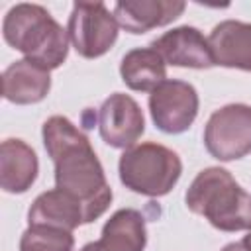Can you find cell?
Listing matches in <instances>:
<instances>
[{"label":"cell","mask_w":251,"mask_h":251,"mask_svg":"<svg viewBox=\"0 0 251 251\" xmlns=\"http://www.w3.org/2000/svg\"><path fill=\"white\" fill-rule=\"evenodd\" d=\"M155 49L167 65L182 69H210L214 67L212 51L208 37L198 27L178 25L171 31H165L149 45Z\"/></svg>","instance_id":"9"},{"label":"cell","mask_w":251,"mask_h":251,"mask_svg":"<svg viewBox=\"0 0 251 251\" xmlns=\"http://www.w3.org/2000/svg\"><path fill=\"white\" fill-rule=\"evenodd\" d=\"M39 173L35 151L22 139H4L0 145V186L8 194H24Z\"/></svg>","instance_id":"14"},{"label":"cell","mask_w":251,"mask_h":251,"mask_svg":"<svg viewBox=\"0 0 251 251\" xmlns=\"http://www.w3.org/2000/svg\"><path fill=\"white\" fill-rule=\"evenodd\" d=\"M118 173L127 190L159 198L176 186L182 175V161L173 149L155 141H145L122 153Z\"/></svg>","instance_id":"4"},{"label":"cell","mask_w":251,"mask_h":251,"mask_svg":"<svg viewBox=\"0 0 251 251\" xmlns=\"http://www.w3.org/2000/svg\"><path fill=\"white\" fill-rule=\"evenodd\" d=\"M241 245L247 249V251H251V227L247 229V233H245V237H243V241H241Z\"/></svg>","instance_id":"19"},{"label":"cell","mask_w":251,"mask_h":251,"mask_svg":"<svg viewBox=\"0 0 251 251\" xmlns=\"http://www.w3.org/2000/svg\"><path fill=\"white\" fill-rule=\"evenodd\" d=\"M43 147L55 165V188L76 198L86 210V224L112 204V188L88 137L65 116H51L41 127Z\"/></svg>","instance_id":"1"},{"label":"cell","mask_w":251,"mask_h":251,"mask_svg":"<svg viewBox=\"0 0 251 251\" xmlns=\"http://www.w3.org/2000/svg\"><path fill=\"white\" fill-rule=\"evenodd\" d=\"M73 231L51 226H29L20 237V251H73Z\"/></svg>","instance_id":"17"},{"label":"cell","mask_w":251,"mask_h":251,"mask_svg":"<svg viewBox=\"0 0 251 251\" xmlns=\"http://www.w3.org/2000/svg\"><path fill=\"white\" fill-rule=\"evenodd\" d=\"M4 41L25 55V59L45 67L59 69L69 55V31L39 4H16L2 22Z\"/></svg>","instance_id":"2"},{"label":"cell","mask_w":251,"mask_h":251,"mask_svg":"<svg viewBox=\"0 0 251 251\" xmlns=\"http://www.w3.org/2000/svg\"><path fill=\"white\" fill-rule=\"evenodd\" d=\"M147 243L145 218L139 210L120 208L104 224L100 239L86 243L80 251H143Z\"/></svg>","instance_id":"11"},{"label":"cell","mask_w":251,"mask_h":251,"mask_svg":"<svg viewBox=\"0 0 251 251\" xmlns=\"http://www.w3.org/2000/svg\"><path fill=\"white\" fill-rule=\"evenodd\" d=\"M49 90H51L49 71L29 59L14 61L2 73V96L12 104L18 106L37 104L49 94Z\"/></svg>","instance_id":"13"},{"label":"cell","mask_w":251,"mask_h":251,"mask_svg":"<svg viewBox=\"0 0 251 251\" xmlns=\"http://www.w3.org/2000/svg\"><path fill=\"white\" fill-rule=\"evenodd\" d=\"M198 92L190 82L167 78L149 94V114L157 129L169 135L184 133L198 116Z\"/></svg>","instance_id":"7"},{"label":"cell","mask_w":251,"mask_h":251,"mask_svg":"<svg viewBox=\"0 0 251 251\" xmlns=\"http://www.w3.org/2000/svg\"><path fill=\"white\" fill-rule=\"evenodd\" d=\"M184 204L220 231L233 233L251 227V194L222 167L202 169L186 188Z\"/></svg>","instance_id":"3"},{"label":"cell","mask_w":251,"mask_h":251,"mask_svg":"<svg viewBox=\"0 0 251 251\" xmlns=\"http://www.w3.org/2000/svg\"><path fill=\"white\" fill-rule=\"evenodd\" d=\"M118 22L104 2H75L67 31L75 51L82 59L106 55L118 39Z\"/></svg>","instance_id":"5"},{"label":"cell","mask_w":251,"mask_h":251,"mask_svg":"<svg viewBox=\"0 0 251 251\" xmlns=\"http://www.w3.org/2000/svg\"><path fill=\"white\" fill-rule=\"evenodd\" d=\"M98 131L106 145L129 149L145 131V118L139 104L124 92L110 94L98 110Z\"/></svg>","instance_id":"8"},{"label":"cell","mask_w":251,"mask_h":251,"mask_svg":"<svg viewBox=\"0 0 251 251\" xmlns=\"http://www.w3.org/2000/svg\"><path fill=\"white\" fill-rule=\"evenodd\" d=\"M214 65L251 73V24L224 20L208 37Z\"/></svg>","instance_id":"12"},{"label":"cell","mask_w":251,"mask_h":251,"mask_svg":"<svg viewBox=\"0 0 251 251\" xmlns=\"http://www.w3.org/2000/svg\"><path fill=\"white\" fill-rule=\"evenodd\" d=\"M27 222L29 226H51L73 231L86 224V210L71 194L53 188L41 192L31 202L27 210Z\"/></svg>","instance_id":"15"},{"label":"cell","mask_w":251,"mask_h":251,"mask_svg":"<svg viewBox=\"0 0 251 251\" xmlns=\"http://www.w3.org/2000/svg\"><path fill=\"white\" fill-rule=\"evenodd\" d=\"M204 147L218 161H237L251 153V106L227 104L204 126Z\"/></svg>","instance_id":"6"},{"label":"cell","mask_w":251,"mask_h":251,"mask_svg":"<svg viewBox=\"0 0 251 251\" xmlns=\"http://www.w3.org/2000/svg\"><path fill=\"white\" fill-rule=\"evenodd\" d=\"M184 8L186 4L180 0H126L114 6V18L122 29L139 35L169 25Z\"/></svg>","instance_id":"10"},{"label":"cell","mask_w":251,"mask_h":251,"mask_svg":"<svg viewBox=\"0 0 251 251\" xmlns=\"http://www.w3.org/2000/svg\"><path fill=\"white\" fill-rule=\"evenodd\" d=\"M167 63L151 47H135L122 57L120 76L129 90L153 92L167 80Z\"/></svg>","instance_id":"16"},{"label":"cell","mask_w":251,"mask_h":251,"mask_svg":"<svg viewBox=\"0 0 251 251\" xmlns=\"http://www.w3.org/2000/svg\"><path fill=\"white\" fill-rule=\"evenodd\" d=\"M220 251H247L243 245H241V241L239 243H227L226 247H222Z\"/></svg>","instance_id":"18"}]
</instances>
